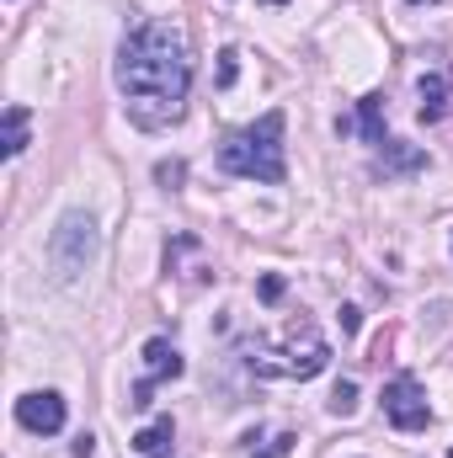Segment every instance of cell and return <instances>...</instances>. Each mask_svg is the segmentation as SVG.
<instances>
[{
  "label": "cell",
  "instance_id": "cell-1",
  "mask_svg": "<svg viewBox=\"0 0 453 458\" xmlns=\"http://www.w3.org/2000/svg\"><path fill=\"white\" fill-rule=\"evenodd\" d=\"M117 91L128 102V117L139 128H171L187 113V91H192V48L187 32L171 16H150L139 21L123 48H117Z\"/></svg>",
  "mask_w": 453,
  "mask_h": 458
},
{
  "label": "cell",
  "instance_id": "cell-2",
  "mask_svg": "<svg viewBox=\"0 0 453 458\" xmlns=\"http://www.w3.org/2000/svg\"><path fill=\"white\" fill-rule=\"evenodd\" d=\"M219 171L240 176V182H267L283 187L288 182V155H283V113L272 107L267 117H256L251 128H235L219 144Z\"/></svg>",
  "mask_w": 453,
  "mask_h": 458
},
{
  "label": "cell",
  "instance_id": "cell-3",
  "mask_svg": "<svg viewBox=\"0 0 453 458\" xmlns=\"http://www.w3.org/2000/svg\"><path fill=\"white\" fill-rule=\"evenodd\" d=\"M245 368L251 373H261V378H315V373H326V362H331V346L315 336V326H299V331H288V342L272 346L267 342H245Z\"/></svg>",
  "mask_w": 453,
  "mask_h": 458
},
{
  "label": "cell",
  "instance_id": "cell-4",
  "mask_svg": "<svg viewBox=\"0 0 453 458\" xmlns=\"http://www.w3.org/2000/svg\"><path fill=\"white\" fill-rule=\"evenodd\" d=\"M102 256V229L86 208H70L54 234H48V267H54V283H81V272H91Z\"/></svg>",
  "mask_w": 453,
  "mask_h": 458
},
{
  "label": "cell",
  "instance_id": "cell-5",
  "mask_svg": "<svg viewBox=\"0 0 453 458\" xmlns=\"http://www.w3.org/2000/svg\"><path fill=\"white\" fill-rule=\"evenodd\" d=\"M384 416L395 432H422L432 421V405H427V389L411 378V373H395L384 384Z\"/></svg>",
  "mask_w": 453,
  "mask_h": 458
},
{
  "label": "cell",
  "instance_id": "cell-6",
  "mask_svg": "<svg viewBox=\"0 0 453 458\" xmlns=\"http://www.w3.org/2000/svg\"><path fill=\"white\" fill-rule=\"evenodd\" d=\"M16 421H21L27 432H38V437H54V432H64L70 405H64L59 389H32V394L16 400Z\"/></svg>",
  "mask_w": 453,
  "mask_h": 458
},
{
  "label": "cell",
  "instance_id": "cell-7",
  "mask_svg": "<svg viewBox=\"0 0 453 458\" xmlns=\"http://www.w3.org/2000/svg\"><path fill=\"white\" fill-rule=\"evenodd\" d=\"M144 368H150V373H144L139 384H150V389H155L160 378H182V368H187V362H182V352L166 342V336H155V342H144Z\"/></svg>",
  "mask_w": 453,
  "mask_h": 458
},
{
  "label": "cell",
  "instance_id": "cell-8",
  "mask_svg": "<svg viewBox=\"0 0 453 458\" xmlns=\"http://www.w3.org/2000/svg\"><path fill=\"white\" fill-rule=\"evenodd\" d=\"M352 128H357L373 149H384V139H389V133H384V91H368V97L357 102V123H352Z\"/></svg>",
  "mask_w": 453,
  "mask_h": 458
},
{
  "label": "cell",
  "instance_id": "cell-9",
  "mask_svg": "<svg viewBox=\"0 0 453 458\" xmlns=\"http://www.w3.org/2000/svg\"><path fill=\"white\" fill-rule=\"evenodd\" d=\"M133 448L144 458H171L176 454V427H171V416H155V421L133 437Z\"/></svg>",
  "mask_w": 453,
  "mask_h": 458
},
{
  "label": "cell",
  "instance_id": "cell-10",
  "mask_svg": "<svg viewBox=\"0 0 453 458\" xmlns=\"http://www.w3.org/2000/svg\"><path fill=\"white\" fill-rule=\"evenodd\" d=\"M379 165H384V176H406V171H422V165H427V149H416V144H400V139H384V149H379Z\"/></svg>",
  "mask_w": 453,
  "mask_h": 458
},
{
  "label": "cell",
  "instance_id": "cell-11",
  "mask_svg": "<svg viewBox=\"0 0 453 458\" xmlns=\"http://www.w3.org/2000/svg\"><path fill=\"white\" fill-rule=\"evenodd\" d=\"M21 149H27V107L11 102V107H5V123H0V155L16 160Z\"/></svg>",
  "mask_w": 453,
  "mask_h": 458
},
{
  "label": "cell",
  "instance_id": "cell-12",
  "mask_svg": "<svg viewBox=\"0 0 453 458\" xmlns=\"http://www.w3.org/2000/svg\"><path fill=\"white\" fill-rule=\"evenodd\" d=\"M422 123H438L449 113V75H422Z\"/></svg>",
  "mask_w": 453,
  "mask_h": 458
},
{
  "label": "cell",
  "instance_id": "cell-13",
  "mask_svg": "<svg viewBox=\"0 0 453 458\" xmlns=\"http://www.w3.org/2000/svg\"><path fill=\"white\" fill-rule=\"evenodd\" d=\"M326 405H331V416H341V421H346V416L357 411V384H352V378H341L337 389H331V400H326Z\"/></svg>",
  "mask_w": 453,
  "mask_h": 458
},
{
  "label": "cell",
  "instance_id": "cell-14",
  "mask_svg": "<svg viewBox=\"0 0 453 458\" xmlns=\"http://www.w3.org/2000/svg\"><path fill=\"white\" fill-rule=\"evenodd\" d=\"M235 75H240V54H235V48H225V54H219V86H235Z\"/></svg>",
  "mask_w": 453,
  "mask_h": 458
},
{
  "label": "cell",
  "instance_id": "cell-15",
  "mask_svg": "<svg viewBox=\"0 0 453 458\" xmlns=\"http://www.w3.org/2000/svg\"><path fill=\"white\" fill-rule=\"evenodd\" d=\"M182 176H187V165H182V160H160V165H155V182H166V187H176Z\"/></svg>",
  "mask_w": 453,
  "mask_h": 458
},
{
  "label": "cell",
  "instance_id": "cell-16",
  "mask_svg": "<svg viewBox=\"0 0 453 458\" xmlns=\"http://www.w3.org/2000/svg\"><path fill=\"white\" fill-rule=\"evenodd\" d=\"M261 299H267V304H278V299H283V277H278V272H267V277H261Z\"/></svg>",
  "mask_w": 453,
  "mask_h": 458
},
{
  "label": "cell",
  "instance_id": "cell-17",
  "mask_svg": "<svg viewBox=\"0 0 453 458\" xmlns=\"http://www.w3.org/2000/svg\"><path fill=\"white\" fill-rule=\"evenodd\" d=\"M294 443H299V437H294V432H283V437H278L267 454H251V458H283V454H294Z\"/></svg>",
  "mask_w": 453,
  "mask_h": 458
},
{
  "label": "cell",
  "instance_id": "cell-18",
  "mask_svg": "<svg viewBox=\"0 0 453 458\" xmlns=\"http://www.w3.org/2000/svg\"><path fill=\"white\" fill-rule=\"evenodd\" d=\"M70 454H75V458H91V454H97V437H91V432H81V437L70 443Z\"/></svg>",
  "mask_w": 453,
  "mask_h": 458
},
{
  "label": "cell",
  "instance_id": "cell-19",
  "mask_svg": "<svg viewBox=\"0 0 453 458\" xmlns=\"http://www.w3.org/2000/svg\"><path fill=\"white\" fill-rule=\"evenodd\" d=\"M337 320H341V331H346V336H357V326H363V315H357V310H352V304H346V310H341Z\"/></svg>",
  "mask_w": 453,
  "mask_h": 458
},
{
  "label": "cell",
  "instance_id": "cell-20",
  "mask_svg": "<svg viewBox=\"0 0 453 458\" xmlns=\"http://www.w3.org/2000/svg\"><path fill=\"white\" fill-rule=\"evenodd\" d=\"M261 5H288V0H261Z\"/></svg>",
  "mask_w": 453,
  "mask_h": 458
},
{
  "label": "cell",
  "instance_id": "cell-21",
  "mask_svg": "<svg viewBox=\"0 0 453 458\" xmlns=\"http://www.w3.org/2000/svg\"><path fill=\"white\" fill-rule=\"evenodd\" d=\"M406 5H422V0H406Z\"/></svg>",
  "mask_w": 453,
  "mask_h": 458
},
{
  "label": "cell",
  "instance_id": "cell-22",
  "mask_svg": "<svg viewBox=\"0 0 453 458\" xmlns=\"http://www.w3.org/2000/svg\"><path fill=\"white\" fill-rule=\"evenodd\" d=\"M449 458H453V448H449Z\"/></svg>",
  "mask_w": 453,
  "mask_h": 458
}]
</instances>
